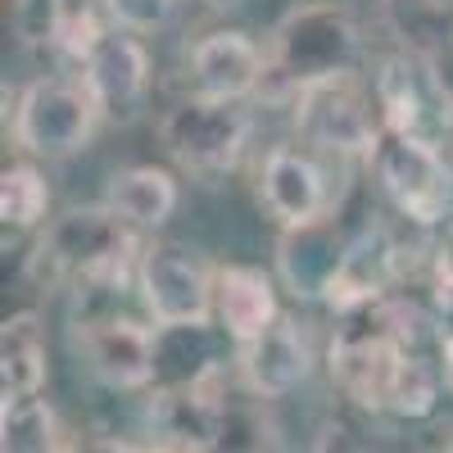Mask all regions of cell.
Wrapping results in <instances>:
<instances>
[{"instance_id":"6da1fadb","label":"cell","mask_w":453,"mask_h":453,"mask_svg":"<svg viewBox=\"0 0 453 453\" xmlns=\"http://www.w3.org/2000/svg\"><path fill=\"white\" fill-rule=\"evenodd\" d=\"M340 318H345V326L335 331L326 358L335 390L367 412H390L395 381L408 363V340L422 326L418 309L403 304L399 295H386Z\"/></svg>"},{"instance_id":"7a4b0ae2","label":"cell","mask_w":453,"mask_h":453,"mask_svg":"<svg viewBox=\"0 0 453 453\" xmlns=\"http://www.w3.org/2000/svg\"><path fill=\"white\" fill-rule=\"evenodd\" d=\"M141 250L145 245L119 209H64L36 241V273L68 277L78 290H119L141 268Z\"/></svg>"},{"instance_id":"3957f363","label":"cell","mask_w":453,"mask_h":453,"mask_svg":"<svg viewBox=\"0 0 453 453\" xmlns=\"http://www.w3.org/2000/svg\"><path fill=\"white\" fill-rule=\"evenodd\" d=\"M363 36L358 23L331 5V0H309L295 5L277 27H273V46H268V78H263V96H299L318 82L345 78L358 64Z\"/></svg>"},{"instance_id":"277c9868","label":"cell","mask_w":453,"mask_h":453,"mask_svg":"<svg viewBox=\"0 0 453 453\" xmlns=\"http://www.w3.org/2000/svg\"><path fill=\"white\" fill-rule=\"evenodd\" d=\"M241 100H213V96H186L159 119V141L168 159L200 181L226 177L245 145H250V119L236 109Z\"/></svg>"},{"instance_id":"5b68a950","label":"cell","mask_w":453,"mask_h":453,"mask_svg":"<svg viewBox=\"0 0 453 453\" xmlns=\"http://www.w3.org/2000/svg\"><path fill=\"white\" fill-rule=\"evenodd\" d=\"M372 173L381 181L386 200L412 226H440L453 213V173L440 155V145L426 136L381 132L372 150Z\"/></svg>"},{"instance_id":"8992f818","label":"cell","mask_w":453,"mask_h":453,"mask_svg":"<svg viewBox=\"0 0 453 453\" xmlns=\"http://www.w3.org/2000/svg\"><path fill=\"white\" fill-rule=\"evenodd\" d=\"M213 268L177 241H150L141 250V304L159 331H204L213 309Z\"/></svg>"},{"instance_id":"52a82bcc","label":"cell","mask_w":453,"mask_h":453,"mask_svg":"<svg viewBox=\"0 0 453 453\" xmlns=\"http://www.w3.org/2000/svg\"><path fill=\"white\" fill-rule=\"evenodd\" d=\"M295 132L318 155H340V159L367 155L372 159L386 127H381L376 96L363 91L354 73H345V78L318 82L295 96Z\"/></svg>"},{"instance_id":"ba28073f","label":"cell","mask_w":453,"mask_h":453,"mask_svg":"<svg viewBox=\"0 0 453 453\" xmlns=\"http://www.w3.org/2000/svg\"><path fill=\"white\" fill-rule=\"evenodd\" d=\"M100 127V104L91 100L87 82L36 78L23 87L14 104V141L36 159H68L87 150Z\"/></svg>"},{"instance_id":"9c48e42d","label":"cell","mask_w":453,"mask_h":453,"mask_svg":"<svg viewBox=\"0 0 453 453\" xmlns=\"http://www.w3.org/2000/svg\"><path fill=\"white\" fill-rule=\"evenodd\" d=\"M372 96H376V109H381L386 132L426 136V141L449 136L453 91L444 87L431 55L399 50V55L381 59V68H376V78H372Z\"/></svg>"},{"instance_id":"30bf717a","label":"cell","mask_w":453,"mask_h":453,"mask_svg":"<svg viewBox=\"0 0 453 453\" xmlns=\"http://www.w3.org/2000/svg\"><path fill=\"white\" fill-rule=\"evenodd\" d=\"M213 367H204L196 381L164 386L150 399V435L177 453H209L226 435V403L213 390Z\"/></svg>"},{"instance_id":"8fae6325","label":"cell","mask_w":453,"mask_h":453,"mask_svg":"<svg viewBox=\"0 0 453 453\" xmlns=\"http://www.w3.org/2000/svg\"><path fill=\"white\" fill-rule=\"evenodd\" d=\"M82 354L109 390H145L159 376V335L136 318L82 322Z\"/></svg>"},{"instance_id":"7c38bea8","label":"cell","mask_w":453,"mask_h":453,"mask_svg":"<svg viewBox=\"0 0 453 453\" xmlns=\"http://www.w3.org/2000/svg\"><path fill=\"white\" fill-rule=\"evenodd\" d=\"M349 258V236L340 232L335 213L318 218V222H299V226H281L277 241V277L286 281V290L295 299H326L331 286L345 273Z\"/></svg>"},{"instance_id":"4fadbf2b","label":"cell","mask_w":453,"mask_h":453,"mask_svg":"<svg viewBox=\"0 0 453 453\" xmlns=\"http://www.w3.org/2000/svg\"><path fill=\"white\" fill-rule=\"evenodd\" d=\"M82 82L100 104V119L109 123H136L150 100V55L136 32H113L100 50L82 64Z\"/></svg>"},{"instance_id":"5bb4252c","label":"cell","mask_w":453,"mask_h":453,"mask_svg":"<svg viewBox=\"0 0 453 453\" xmlns=\"http://www.w3.org/2000/svg\"><path fill=\"white\" fill-rule=\"evenodd\" d=\"M258 196L281 226L299 222H318L331 218V191H326V173L322 164L299 145H277L258 173Z\"/></svg>"},{"instance_id":"9a60e30c","label":"cell","mask_w":453,"mask_h":453,"mask_svg":"<svg viewBox=\"0 0 453 453\" xmlns=\"http://www.w3.org/2000/svg\"><path fill=\"white\" fill-rule=\"evenodd\" d=\"M241 349V376L245 386L258 395V399H286L290 390H299L309 381V367H313V354H309V340L299 331L295 318H277L268 331L250 345H236Z\"/></svg>"},{"instance_id":"2e32d148","label":"cell","mask_w":453,"mask_h":453,"mask_svg":"<svg viewBox=\"0 0 453 453\" xmlns=\"http://www.w3.org/2000/svg\"><path fill=\"white\" fill-rule=\"evenodd\" d=\"M191 73H196L200 96L245 100V96H258L263 78H268V55H263L245 32L222 27V32H209L196 42Z\"/></svg>"},{"instance_id":"e0dca14e","label":"cell","mask_w":453,"mask_h":453,"mask_svg":"<svg viewBox=\"0 0 453 453\" xmlns=\"http://www.w3.org/2000/svg\"><path fill=\"white\" fill-rule=\"evenodd\" d=\"M213 309H218V322L226 326V335L236 340V345H250L268 331L281 309H277V286L268 273L258 268H218L213 277Z\"/></svg>"},{"instance_id":"ac0fdd59","label":"cell","mask_w":453,"mask_h":453,"mask_svg":"<svg viewBox=\"0 0 453 453\" xmlns=\"http://www.w3.org/2000/svg\"><path fill=\"white\" fill-rule=\"evenodd\" d=\"M46 326L36 313H14L0 326V395L5 403L36 399L46 386Z\"/></svg>"},{"instance_id":"d6986e66","label":"cell","mask_w":453,"mask_h":453,"mask_svg":"<svg viewBox=\"0 0 453 453\" xmlns=\"http://www.w3.org/2000/svg\"><path fill=\"white\" fill-rule=\"evenodd\" d=\"M109 209H119L132 226H164L177 209V181L155 164H132L109 177Z\"/></svg>"},{"instance_id":"ffe728a7","label":"cell","mask_w":453,"mask_h":453,"mask_svg":"<svg viewBox=\"0 0 453 453\" xmlns=\"http://www.w3.org/2000/svg\"><path fill=\"white\" fill-rule=\"evenodd\" d=\"M381 10L403 50L435 59V50L453 42V0H381Z\"/></svg>"},{"instance_id":"44dd1931","label":"cell","mask_w":453,"mask_h":453,"mask_svg":"<svg viewBox=\"0 0 453 453\" xmlns=\"http://www.w3.org/2000/svg\"><path fill=\"white\" fill-rule=\"evenodd\" d=\"M50 209V186L32 164H10L0 173V222L14 232H32Z\"/></svg>"},{"instance_id":"7402d4cb","label":"cell","mask_w":453,"mask_h":453,"mask_svg":"<svg viewBox=\"0 0 453 453\" xmlns=\"http://www.w3.org/2000/svg\"><path fill=\"white\" fill-rule=\"evenodd\" d=\"M0 453H59L55 418L42 399H14L0 408Z\"/></svg>"},{"instance_id":"603a6c76","label":"cell","mask_w":453,"mask_h":453,"mask_svg":"<svg viewBox=\"0 0 453 453\" xmlns=\"http://www.w3.org/2000/svg\"><path fill=\"white\" fill-rule=\"evenodd\" d=\"M50 42L68 55V59H91L104 42V27L96 19L91 0H50Z\"/></svg>"},{"instance_id":"cb8c5ba5","label":"cell","mask_w":453,"mask_h":453,"mask_svg":"<svg viewBox=\"0 0 453 453\" xmlns=\"http://www.w3.org/2000/svg\"><path fill=\"white\" fill-rule=\"evenodd\" d=\"M435 399H440V372L426 358L408 354L399 381H395V395H390V412L395 418H426Z\"/></svg>"},{"instance_id":"d4e9b609","label":"cell","mask_w":453,"mask_h":453,"mask_svg":"<svg viewBox=\"0 0 453 453\" xmlns=\"http://www.w3.org/2000/svg\"><path fill=\"white\" fill-rule=\"evenodd\" d=\"M104 10H109V19L119 23L123 32L145 36V32L168 27V19H173V10H177V0H104Z\"/></svg>"},{"instance_id":"484cf974","label":"cell","mask_w":453,"mask_h":453,"mask_svg":"<svg viewBox=\"0 0 453 453\" xmlns=\"http://www.w3.org/2000/svg\"><path fill=\"white\" fill-rule=\"evenodd\" d=\"M431 290L435 304L453 313V226H444V236L431 245Z\"/></svg>"},{"instance_id":"4316f807","label":"cell","mask_w":453,"mask_h":453,"mask_svg":"<svg viewBox=\"0 0 453 453\" xmlns=\"http://www.w3.org/2000/svg\"><path fill=\"white\" fill-rule=\"evenodd\" d=\"M59 453H136V449H132V444H123V440L87 435V440H68V444H59Z\"/></svg>"},{"instance_id":"83f0119b","label":"cell","mask_w":453,"mask_h":453,"mask_svg":"<svg viewBox=\"0 0 453 453\" xmlns=\"http://www.w3.org/2000/svg\"><path fill=\"white\" fill-rule=\"evenodd\" d=\"M440 358H444V386L453 390V331L440 340Z\"/></svg>"},{"instance_id":"f1b7e54d","label":"cell","mask_w":453,"mask_h":453,"mask_svg":"<svg viewBox=\"0 0 453 453\" xmlns=\"http://www.w3.org/2000/svg\"><path fill=\"white\" fill-rule=\"evenodd\" d=\"M204 5H209V10H218V14H222V10H236V5H245V0H204Z\"/></svg>"},{"instance_id":"f546056e","label":"cell","mask_w":453,"mask_h":453,"mask_svg":"<svg viewBox=\"0 0 453 453\" xmlns=\"http://www.w3.org/2000/svg\"><path fill=\"white\" fill-rule=\"evenodd\" d=\"M426 453H453V435H449V440H444L440 449H426Z\"/></svg>"},{"instance_id":"4dcf8cb0","label":"cell","mask_w":453,"mask_h":453,"mask_svg":"<svg viewBox=\"0 0 453 453\" xmlns=\"http://www.w3.org/2000/svg\"><path fill=\"white\" fill-rule=\"evenodd\" d=\"M145 453H177V449H164V444H155V449H145Z\"/></svg>"},{"instance_id":"1f68e13d","label":"cell","mask_w":453,"mask_h":453,"mask_svg":"<svg viewBox=\"0 0 453 453\" xmlns=\"http://www.w3.org/2000/svg\"><path fill=\"white\" fill-rule=\"evenodd\" d=\"M444 145H449V150H453V119H449V136H444Z\"/></svg>"}]
</instances>
